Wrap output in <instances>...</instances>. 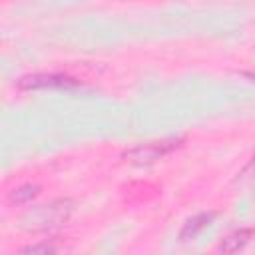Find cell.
<instances>
[{"instance_id": "1", "label": "cell", "mask_w": 255, "mask_h": 255, "mask_svg": "<svg viewBox=\"0 0 255 255\" xmlns=\"http://www.w3.org/2000/svg\"><path fill=\"white\" fill-rule=\"evenodd\" d=\"M70 211H72L70 201H66V199L54 201L50 205H40L38 209H34L28 215V221H30L32 229H52V227L62 225L70 217Z\"/></svg>"}, {"instance_id": "2", "label": "cell", "mask_w": 255, "mask_h": 255, "mask_svg": "<svg viewBox=\"0 0 255 255\" xmlns=\"http://www.w3.org/2000/svg\"><path fill=\"white\" fill-rule=\"evenodd\" d=\"M181 139H161V141H149L143 145H137L129 151L124 153V157L131 163H151L159 157H163L165 153H169L171 149H175L179 145Z\"/></svg>"}, {"instance_id": "3", "label": "cell", "mask_w": 255, "mask_h": 255, "mask_svg": "<svg viewBox=\"0 0 255 255\" xmlns=\"http://www.w3.org/2000/svg\"><path fill=\"white\" fill-rule=\"evenodd\" d=\"M78 80L64 74H28L18 80L20 90H48V88H74Z\"/></svg>"}, {"instance_id": "4", "label": "cell", "mask_w": 255, "mask_h": 255, "mask_svg": "<svg viewBox=\"0 0 255 255\" xmlns=\"http://www.w3.org/2000/svg\"><path fill=\"white\" fill-rule=\"evenodd\" d=\"M253 233H255V231H253L251 227H243V229H235V231H231V233L225 235L223 241L219 243V251L225 253V255H233V253L241 251V249L251 241Z\"/></svg>"}, {"instance_id": "5", "label": "cell", "mask_w": 255, "mask_h": 255, "mask_svg": "<svg viewBox=\"0 0 255 255\" xmlns=\"http://www.w3.org/2000/svg\"><path fill=\"white\" fill-rule=\"evenodd\" d=\"M213 217H215V211H203V213H197L195 217H191V219L183 225V229L179 231V239H181V241L193 239L199 231H203V229L213 221Z\"/></svg>"}, {"instance_id": "6", "label": "cell", "mask_w": 255, "mask_h": 255, "mask_svg": "<svg viewBox=\"0 0 255 255\" xmlns=\"http://www.w3.org/2000/svg\"><path fill=\"white\" fill-rule=\"evenodd\" d=\"M38 191H40V187H38L36 183L20 185L18 189H14V191L10 193V201H12V203H18V205L28 203V201H32V199L38 195Z\"/></svg>"}, {"instance_id": "7", "label": "cell", "mask_w": 255, "mask_h": 255, "mask_svg": "<svg viewBox=\"0 0 255 255\" xmlns=\"http://www.w3.org/2000/svg\"><path fill=\"white\" fill-rule=\"evenodd\" d=\"M20 255H58L54 243L50 241H42V243H34V245H28L20 251Z\"/></svg>"}, {"instance_id": "8", "label": "cell", "mask_w": 255, "mask_h": 255, "mask_svg": "<svg viewBox=\"0 0 255 255\" xmlns=\"http://www.w3.org/2000/svg\"><path fill=\"white\" fill-rule=\"evenodd\" d=\"M243 173H251V175H255V157L249 161V165L245 167V171H243Z\"/></svg>"}, {"instance_id": "9", "label": "cell", "mask_w": 255, "mask_h": 255, "mask_svg": "<svg viewBox=\"0 0 255 255\" xmlns=\"http://www.w3.org/2000/svg\"><path fill=\"white\" fill-rule=\"evenodd\" d=\"M247 76H249V78H253V80H255V74H247Z\"/></svg>"}]
</instances>
